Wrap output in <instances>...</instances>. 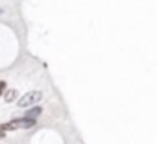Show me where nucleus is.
I'll return each mask as SVG.
<instances>
[{
	"instance_id": "1",
	"label": "nucleus",
	"mask_w": 157,
	"mask_h": 144,
	"mask_svg": "<svg viewBox=\"0 0 157 144\" xmlns=\"http://www.w3.org/2000/svg\"><path fill=\"white\" fill-rule=\"evenodd\" d=\"M33 126H35V118L24 116V118H15V120H11L8 124H2L0 127L4 131H13V129H28V127H33Z\"/></svg>"
},
{
	"instance_id": "2",
	"label": "nucleus",
	"mask_w": 157,
	"mask_h": 144,
	"mask_svg": "<svg viewBox=\"0 0 157 144\" xmlns=\"http://www.w3.org/2000/svg\"><path fill=\"white\" fill-rule=\"evenodd\" d=\"M41 98H43V93H41V91H30V93H26L22 98L17 100V105H19V107H32V105L39 104Z\"/></svg>"
},
{
	"instance_id": "3",
	"label": "nucleus",
	"mask_w": 157,
	"mask_h": 144,
	"mask_svg": "<svg viewBox=\"0 0 157 144\" xmlns=\"http://www.w3.org/2000/svg\"><path fill=\"white\" fill-rule=\"evenodd\" d=\"M15 98H17V91L15 89H10V91H6L4 93V100L10 104V102H15Z\"/></svg>"
},
{
	"instance_id": "4",
	"label": "nucleus",
	"mask_w": 157,
	"mask_h": 144,
	"mask_svg": "<svg viewBox=\"0 0 157 144\" xmlns=\"http://www.w3.org/2000/svg\"><path fill=\"white\" fill-rule=\"evenodd\" d=\"M41 113H43V109H41V107H32L28 113H24V116H28V118H37Z\"/></svg>"
},
{
	"instance_id": "5",
	"label": "nucleus",
	"mask_w": 157,
	"mask_h": 144,
	"mask_svg": "<svg viewBox=\"0 0 157 144\" xmlns=\"http://www.w3.org/2000/svg\"><path fill=\"white\" fill-rule=\"evenodd\" d=\"M6 93V81H0V96Z\"/></svg>"
},
{
	"instance_id": "6",
	"label": "nucleus",
	"mask_w": 157,
	"mask_h": 144,
	"mask_svg": "<svg viewBox=\"0 0 157 144\" xmlns=\"http://www.w3.org/2000/svg\"><path fill=\"white\" fill-rule=\"evenodd\" d=\"M4 133H6V131H4L2 127H0V137H4Z\"/></svg>"
},
{
	"instance_id": "7",
	"label": "nucleus",
	"mask_w": 157,
	"mask_h": 144,
	"mask_svg": "<svg viewBox=\"0 0 157 144\" xmlns=\"http://www.w3.org/2000/svg\"><path fill=\"white\" fill-rule=\"evenodd\" d=\"M2 13H4V9H2V8H0V15H2Z\"/></svg>"
}]
</instances>
